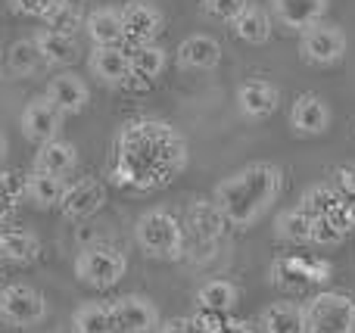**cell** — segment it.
<instances>
[{"instance_id": "obj_1", "label": "cell", "mask_w": 355, "mask_h": 333, "mask_svg": "<svg viewBox=\"0 0 355 333\" xmlns=\"http://www.w3.org/2000/svg\"><path fill=\"white\" fill-rule=\"evenodd\" d=\"M187 165V143L172 125L159 118L125 122L116 134V156L110 178L122 190L150 193L172 184Z\"/></svg>"}, {"instance_id": "obj_2", "label": "cell", "mask_w": 355, "mask_h": 333, "mask_svg": "<svg viewBox=\"0 0 355 333\" xmlns=\"http://www.w3.org/2000/svg\"><path fill=\"white\" fill-rule=\"evenodd\" d=\"M281 187H284V174L275 162H250V165L237 168L234 174H227L215 187L212 203L218 206L227 228L250 231L271 209Z\"/></svg>"}, {"instance_id": "obj_3", "label": "cell", "mask_w": 355, "mask_h": 333, "mask_svg": "<svg viewBox=\"0 0 355 333\" xmlns=\"http://www.w3.org/2000/svg\"><path fill=\"white\" fill-rule=\"evenodd\" d=\"M135 240L147 259H181L184 255V224L168 209H150L137 218Z\"/></svg>"}, {"instance_id": "obj_4", "label": "cell", "mask_w": 355, "mask_h": 333, "mask_svg": "<svg viewBox=\"0 0 355 333\" xmlns=\"http://www.w3.org/2000/svg\"><path fill=\"white\" fill-rule=\"evenodd\" d=\"M302 333H355V299L324 290L302 305Z\"/></svg>"}, {"instance_id": "obj_5", "label": "cell", "mask_w": 355, "mask_h": 333, "mask_svg": "<svg viewBox=\"0 0 355 333\" xmlns=\"http://www.w3.org/2000/svg\"><path fill=\"white\" fill-rule=\"evenodd\" d=\"M125 271H128L125 253L106 240L87 243L78 253V259H75V278H78L81 284L94 287V290H110V287H116L119 280L125 278Z\"/></svg>"}, {"instance_id": "obj_6", "label": "cell", "mask_w": 355, "mask_h": 333, "mask_svg": "<svg viewBox=\"0 0 355 333\" xmlns=\"http://www.w3.org/2000/svg\"><path fill=\"white\" fill-rule=\"evenodd\" d=\"M181 224H184V253H193L196 259H209L227 228L212 199H193Z\"/></svg>"}, {"instance_id": "obj_7", "label": "cell", "mask_w": 355, "mask_h": 333, "mask_svg": "<svg viewBox=\"0 0 355 333\" xmlns=\"http://www.w3.org/2000/svg\"><path fill=\"white\" fill-rule=\"evenodd\" d=\"M346 31L334 22H318L300 35V56L312 66H334L346 56Z\"/></svg>"}, {"instance_id": "obj_8", "label": "cell", "mask_w": 355, "mask_h": 333, "mask_svg": "<svg viewBox=\"0 0 355 333\" xmlns=\"http://www.w3.org/2000/svg\"><path fill=\"white\" fill-rule=\"evenodd\" d=\"M47 312L44 296L28 284H10L0 290V321L10 327H31Z\"/></svg>"}, {"instance_id": "obj_9", "label": "cell", "mask_w": 355, "mask_h": 333, "mask_svg": "<svg viewBox=\"0 0 355 333\" xmlns=\"http://www.w3.org/2000/svg\"><path fill=\"white\" fill-rule=\"evenodd\" d=\"M122 16V31L125 41L135 47V44H156V37L166 28V19H162L159 6L150 3V0H128L119 10Z\"/></svg>"}, {"instance_id": "obj_10", "label": "cell", "mask_w": 355, "mask_h": 333, "mask_svg": "<svg viewBox=\"0 0 355 333\" xmlns=\"http://www.w3.org/2000/svg\"><path fill=\"white\" fill-rule=\"evenodd\" d=\"M62 122H66V116H62V112L41 93V97H35V100L25 103L22 118H19V128H22L25 141H31L35 147H41V143H50V141L60 137Z\"/></svg>"}, {"instance_id": "obj_11", "label": "cell", "mask_w": 355, "mask_h": 333, "mask_svg": "<svg viewBox=\"0 0 355 333\" xmlns=\"http://www.w3.org/2000/svg\"><path fill=\"white\" fill-rule=\"evenodd\" d=\"M271 22L284 25L287 31H309L312 25L324 22L327 0H268Z\"/></svg>"}, {"instance_id": "obj_12", "label": "cell", "mask_w": 355, "mask_h": 333, "mask_svg": "<svg viewBox=\"0 0 355 333\" xmlns=\"http://www.w3.org/2000/svg\"><path fill=\"white\" fill-rule=\"evenodd\" d=\"M110 309H112V321H116L119 330L150 333L159 327V312H156V305L147 296L128 293V296H119L116 303H110Z\"/></svg>"}, {"instance_id": "obj_13", "label": "cell", "mask_w": 355, "mask_h": 333, "mask_svg": "<svg viewBox=\"0 0 355 333\" xmlns=\"http://www.w3.org/2000/svg\"><path fill=\"white\" fill-rule=\"evenodd\" d=\"M103 203H106V187L94 178H81V181H75V184H69L66 190H62L60 209H62L66 218L81 222V218L97 215V212L103 209Z\"/></svg>"}, {"instance_id": "obj_14", "label": "cell", "mask_w": 355, "mask_h": 333, "mask_svg": "<svg viewBox=\"0 0 355 333\" xmlns=\"http://www.w3.org/2000/svg\"><path fill=\"white\" fill-rule=\"evenodd\" d=\"M44 97H47L50 103H53L66 118L85 112L87 103H91V91H87V84L75 72H56L53 78L47 81V91H44Z\"/></svg>"}, {"instance_id": "obj_15", "label": "cell", "mask_w": 355, "mask_h": 333, "mask_svg": "<svg viewBox=\"0 0 355 333\" xmlns=\"http://www.w3.org/2000/svg\"><path fill=\"white\" fill-rule=\"evenodd\" d=\"M290 125L296 134L318 137L331 128V106L318 97V93H300L290 106Z\"/></svg>"}, {"instance_id": "obj_16", "label": "cell", "mask_w": 355, "mask_h": 333, "mask_svg": "<svg viewBox=\"0 0 355 333\" xmlns=\"http://www.w3.org/2000/svg\"><path fill=\"white\" fill-rule=\"evenodd\" d=\"M277 103H281V91L265 78L243 81L237 87V106L246 118H268L277 109Z\"/></svg>"}, {"instance_id": "obj_17", "label": "cell", "mask_w": 355, "mask_h": 333, "mask_svg": "<svg viewBox=\"0 0 355 333\" xmlns=\"http://www.w3.org/2000/svg\"><path fill=\"white\" fill-rule=\"evenodd\" d=\"M35 47L41 53L44 66H53V69H69L78 62L81 56V47H78V37L72 35H60V31H50V28H41L35 37Z\"/></svg>"}, {"instance_id": "obj_18", "label": "cell", "mask_w": 355, "mask_h": 333, "mask_svg": "<svg viewBox=\"0 0 355 333\" xmlns=\"http://www.w3.org/2000/svg\"><path fill=\"white\" fill-rule=\"evenodd\" d=\"M75 165H78V150H75V143L56 137V141L37 147L35 162H31V172L50 174V178H66Z\"/></svg>"}, {"instance_id": "obj_19", "label": "cell", "mask_w": 355, "mask_h": 333, "mask_svg": "<svg viewBox=\"0 0 355 333\" xmlns=\"http://www.w3.org/2000/svg\"><path fill=\"white\" fill-rule=\"evenodd\" d=\"M94 78H100L110 87H122L131 78V66H128V50L125 47H91L87 56Z\"/></svg>"}, {"instance_id": "obj_20", "label": "cell", "mask_w": 355, "mask_h": 333, "mask_svg": "<svg viewBox=\"0 0 355 333\" xmlns=\"http://www.w3.org/2000/svg\"><path fill=\"white\" fill-rule=\"evenodd\" d=\"M181 69H215L221 62V44L212 35H190L175 50Z\"/></svg>"}, {"instance_id": "obj_21", "label": "cell", "mask_w": 355, "mask_h": 333, "mask_svg": "<svg viewBox=\"0 0 355 333\" xmlns=\"http://www.w3.org/2000/svg\"><path fill=\"white\" fill-rule=\"evenodd\" d=\"M85 31L91 47H122L125 31H122V16L112 6H97L94 12H87Z\"/></svg>"}, {"instance_id": "obj_22", "label": "cell", "mask_w": 355, "mask_h": 333, "mask_svg": "<svg viewBox=\"0 0 355 333\" xmlns=\"http://www.w3.org/2000/svg\"><path fill=\"white\" fill-rule=\"evenodd\" d=\"M128 66H131V78L156 81L166 72L168 53L159 44H135V47H128Z\"/></svg>"}, {"instance_id": "obj_23", "label": "cell", "mask_w": 355, "mask_h": 333, "mask_svg": "<svg viewBox=\"0 0 355 333\" xmlns=\"http://www.w3.org/2000/svg\"><path fill=\"white\" fill-rule=\"evenodd\" d=\"M0 253H3V262L28 265V262H35L41 255V240L31 231H22V228L0 231Z\"/></svg>"}, {"instance_id": "obj_24", "label": "cell", "mask_w": 355, "mask_h": 333, "mask_svg": "<svg viewBox=\"0 0 355 333\" xmlns=\"http://www.w3.org/2000/svg\"><path fill=\"white\" fill-rule=\"evenodd\" d=\"M231 31L246 44H265L271 37V16L265 6L246 3L243 12L231 22Z\"/></svg>"}, {"instance_id": "obj_25", "label": "cell", "mask_w": 355, "mask_h": 333, "mask_svg": "<svg viewBox=\"0 0 355 333\" xmlns=\"http://www.w3.org/2000/svg\"><path fill=\"white\" fill-rule=\"evenodd\" d=\"M41 66H44V60L31 37L12 41L10 47L3 50V72L12 75V78H28V75H35Z\"/></svg>"}, {"instance_id": "obj_26", "label": "cell", "mask_w": 355, "mask_h": 333, "mask_svg": "<svg viewBox=\"0 0 355 333\" xmlns=\"http://www.w3.org/2000/svg\"><path fill=\"white\" fill-rule=\"evenodd\" d=\"M240 303V290L231 280H206L200 290L193 293V309H209V312H231Z\"/></svg>"}, {"instance_id": "obj_27", "label": "cell", "mask_w": 355, "mask_h": 333, "mask_svg": "<svg viewBox=\"0 0 355 333\" xmlns=\"http://www.w3.org/2000/svg\"><path fill=\"white\" fill-rule=\"evenodd\" d=\"M116 321H112L110 303H85L75 309L72 315V333H112Z\"/></svg>"}, {"instance_id": "obj_28", "label": "cell", "mask_w": 355, "mask_h": 333, "mask_svg": "<svg viewBox=\"0 0 355 333\" xmlns=\"http://www.w3.org/2000/svg\"><path fill=\"white\" fill-rule=\"evenodd\" d=\"M62 190H66L62 178H50V174H37V172L25 174V199H31L37 209H53V206H60Z\"/></svg>"}, {"instance_id": "obj_29", "label": "cell", "mask_w": 355, "mask_h": 333, "mask_svg": "<svg viewBox=\"0 0 355 333\" xmlns=\"http://www.w3.org/2000/svg\"><path fill=\"white\" fill-rule=\"evenodd\" d=\"M262 330L265 333H302V305L296 303H271L262 312Z\"/></svg>"}, {"instance_id": "obj_30", "label": "cell", "mask_w": 355, "mask_h": 333, "mask_svg": "<svg viewBox=\"0 0 355 333\" xmlns=\"http://www.w3.org/2000/svg\"><path fill=\"white\" fill-rule=\"evenodd\" d=\"M343 203H346V197L337 190V187H331V184H315L312 190L302 193V199H300L296 206H300L306 215H312V218H324V215H334V212H337Z\"/></svg>"}, {"instance_id": "obj_31", "label": "cell", "mask_w": 355, "mask_h": 333, "mask_svg": "<svg viewBox=\"0 0 355 333\" xmlns=\"http://www.w3.org/2000/svg\"><path fill=\"white\" fill-rule=\"evenodd\" d=\"M312 215H306L300 206H293L290 212H284L277 218V237L290 243H312Z\"/></svg>"}, {"instance_id": "obj_32", "label": "cell", "mask_w": 355, "mask_h": 333, "mask_svg": "<svg viewBox=\"0 0 355 333\" xmlns=\"http://www.w3.org/2000/svg\"><path fill=\"white\" fill-rule=\"evenodd\" d=\"M25 197V174L19 172H0V224L10 222L12 212L19 209V199Z\"/></svg>"}, {"instance_id": "obj_33", "label": "cell", "mask_w": 355, "mask_h": 333, "mask_svg": "<svg viewBox=\"0 0 355 333\" xmlns=\"http://www.w3.org/2000/svg\"><path fill=\"white\" fill-rule=\"evenodd\" d=\"M44 28H50V31H60V35H78V28H85V16H81V10L78 6H72V3H56L53 6V12H50L47 19H44Z\"/></svg>"}, {"instance_id": "obj_34", "label": "cell", "mask_w": 355, "mask_h": 333, "mask_svg": "<svg viewBox=\"0 0 355 333\" xmlns=\"http://www.w3.org/2000/svg\"><path fill=\"white\" fill-rule=\"evenodd\" d=\"M190 324H193L196 333H227L234 327L231 312H209V309H193L190 315Z\"/></svg>"}, {"instance_id": "obj_35", "label": "cell", "mask_w": 355, "mask_h": 333, "mask_svg": "<svg viewBox=\"0 0 355 333\" xmlns=\"http://www.w3.org/2000/svg\"><path fill=\"white\" fill-rule=\"evenodd\" d=\"M246 3H250V0H202V12L212 16V19H218V22L231 25L234 19L243 12Z\"/></svg>"}, {"instance_id": "obj_36", "label": "cell", "mask_w": 355, "mask_h": 333, "mask_svg": "<svg viewBox=\"0 0 355 333\" xmlns=\"http://www.w3.org/2000/svg\"><path fill=\"white\" fill-rule=\"evenodd\" d=\"M340 240H343V231L337 228V222H334L331 215L312 222V243H318V246H334V243H340Z\"/></svg>"}, {"instance_id": "obj_37", "label": "cell", "mask_w": 355, "mask_h": 333, "mask_svg": "<svg viewBox=\"0 0 355 333\" xmlns=\"http://www.w3.org/2000/svg\"><path fill=\"white\" fill-rule=\"evenodd\" d=\"M60 0H10V10L19 12V16H28V19H47L53 12V6Z\"/></svg>"}, {"instance_id": "obj_38", "label": "cell", "mask_w": 355, "mask_h": 333, "mask_svg": "<svg viewBox=\"0 0 355 333\" xmlns=\"http://www.w3.org/2000/svg\"><path fill=\"white\" fill-rule=\"evenodd\" d=\"M331 218L337 222V228L343 231V234H346V231H355V203H349V199H346V203L340 206V209L334 212Z\"/></svg>"}, {"instance_id": "obj_39", "label": "cell", "mask_w": 355, "mask_h": 333, "mask_svg": "<svg viewBox=\"0 0 355 333\" xmlns=\"http://www.w3.org/2000/svg\"><path fill=\"white\" fill-rule=\"evenodd\" d=\"M337 190L343 197H355V165H346L337 172Z\"/></svg>"}, {"instance_id": "obj_40", "label": "cell", "mask_w": 355, "mask_h": 333, "mask_svg": "<svg viewBox=\"0 0 355 333\" xmlns=\"http://www.w3.org/2000/svg\"><path fill=\"white\" fill-rule=\"evenodd\" d=\"M156 330L159 333H196L193 324H190V318H168V321H162Z\"/></svg>"}, {"instance_id": "obj_41", "label": "cell", "mask_w": 355, "mask_h": 333, "mask_svg": "<svg viewBox=\"0 0 355 333\" xmlns=\"http://www.w3.org/2000/svg\"><path fill=\"white\" fill-rule=\"evenodd\" d=\"M227 333H256V327H252V324H243V321H234V327Z\"/></svg>"}, {"instance_id": "obj_42", "label": "cell", "mask_w": 355, "mask_h": 333, "mask_svg": "<svg viewBox=\"0 0 355 333\" xmlns=\"http://www.w3.org/2000/svg\"><path fill=\"white\" fill-rule=\"evenodd\" d=\"M62 3H72V6H78V10H81L85 3H94V0H62Z\"/></svg>"}, {"instance_id": "obj_43", "label": "cell", "mask_w": 355, "mask_h": 333, "mask_svg": "<svg viewBox=\"0 0 355 333\" xmlns=\"http://www.w3.org/2000/svg\"><path fill=\"white\" fill-rule=\"evenodd\" d=\"M6 156V137H3V131H0V159Z\"/></svg>"}, {"instance_id": "obj_44", "label": "cell", "mask_w": 355, "mask_h": 333, "mask_svg": "<svg viewBox=\"0 0 355 333\" xmlns=\"http://www.w3.org/2000/svg\"><path fill=\"white\" fill-rule=\"evenodd\" d=\"M0 72H3V50H0Z\"/></svg>"}, {"instance_id": "obj_45", "label": "cell", "mask_w": 355, "mask_h": 333, "mask_svg": "<svg viewBox=\"0 0 355 333\" xmlns=\"http://www.w3.org/2000/svg\"><path fill=\"white\" fill-rule=\"evenodd\" d=\"M112 333H131V330H119V327H116V330H112Z\"/></svg>"}, {"instance_id": "obj_46", "label": "cell", "mask_w": 355, "mask_h": 333, "mask_svg": "<svg viewBox=\"0 0 355 333\" xmlns=\"http://www.w3.org/2000/svg\"><path fill=\"white\" fill-rule=\"evenodd\" d=\"M0 265H3V253H0Z\"/></svg>"}]
</instances>
